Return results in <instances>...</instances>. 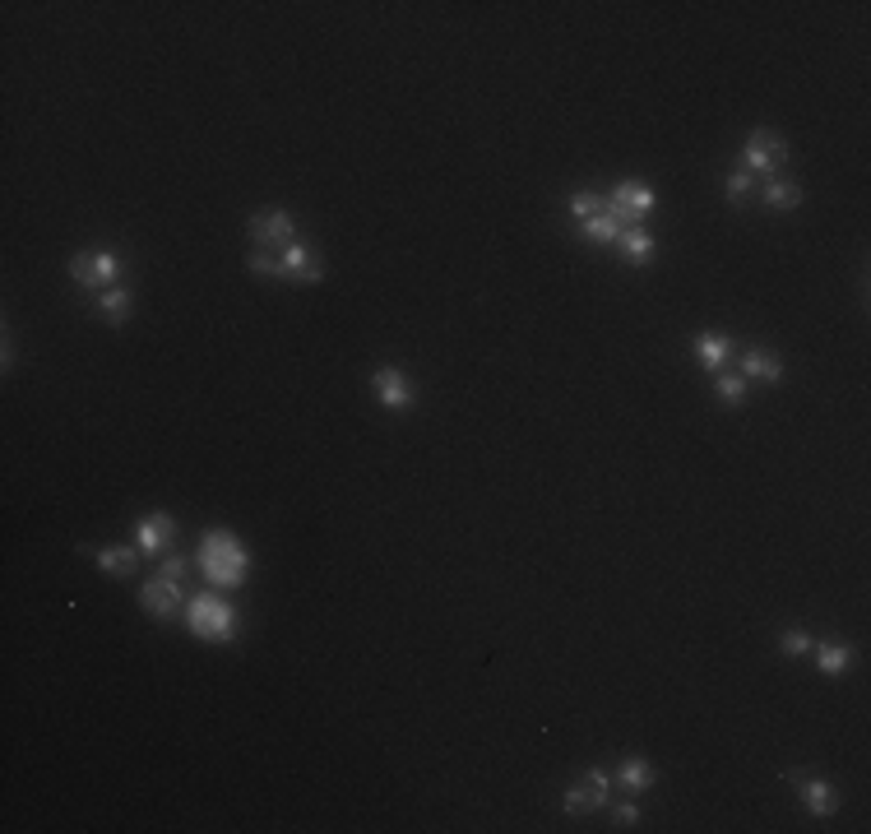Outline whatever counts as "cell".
<instances>
[{
    "label": "cell",
    "instance_id": "obj_1",
    "mask_svg": "<svg viewBox=\"0 0 871 834\" xmlns=\"http://www.w3.org/2000/svg\"><path fill=\"white\" fill-rule=\"evenodd\" d=\"M195 566L214 589H241L251 580V552L237 543V533L214 529L200 538V552H195Z\"/></svg>",
    "mask_w": 871,
    "mask_h": 834
},
{
    "label": "cell",
    "instance_id": "obj_2",
    "mask_svg": "<svg viewBox=\"0 0 871 834\" xmlns=\"http://www.w3.org/2000/svg\"><path fill=\"white\" fill-rule=\"evenodd\" d=\"M186 626H190V635H200V640L228 645L232 631H237V607H232L228 598H218L214 589H204V594L186 598Z\"/></svg>",
    "mask_w": 871,
    "mask_h": 834
},
{
    "label": "cell",
    "instance_id": "obj_3",
    "mask_svg": "<svg viewBox=\"0 0 871 834\" xmlns=\"http://www.w3.org/2000/svg\"><path fill=\"white\" fill-rule=\"evenodd\" d=\"M70 278L89 292L116 288V278H121V255L116 251H79L75 260H70Z\"/></svg>",
    "mask_w": 871,
    "mask_h": 834
},
{
    "label": "cell",
    "instance_id": "obj_4",
    "mask_svg": "<svg viewBox=\"0 0 871 834\" xmlns=\"http://www.w3.org/2000/svg\"><path fill=\"white\" fill-rule=\"evenodd\" d=\"M742 163H746L751 177L760 172V177L770 181L774 172L788 163V144H783V135H774V130H751L746 144H742Z\"/></svg>",
    "mask_w": 871,
    "mask_h": 834
},
{
    "label": "cell",
    "instance_id": "obj_5",
    "mask_svg": "<svg viewBox=\"0 0 871 834\" xmlns=\"http://www.w3.org/2000/svg\"><path fill=\"white\" fill-rule=\"evenodd\" d=\"M607 209H612L626 228H635L644 214L658 209V195H654V186H644V181H617V186L607 190Z\"/></svg>",
    "mask_w": 871,
    "mask_h": 834
},
{
    "label": "cell",
    "instance_id": "obj_6",
    "mask_svg": "<svg viewBox=\"0 0 871 834\" xmlns=\"http://www.w3.org/2000/svg\"><path fill=\"white\" fill-rule=\"evenodd\" d=\"M139 603H144V612H149V617L172 621L177 612H186V594H181V580L153 575V580L139 584Z\"/></svg>",
    "mask_w": 871,
    "mask_h": 834
},
{
    "label": "cell",
    "instance_id": "obj_7",
    "mask_svg": "<svg viewBox=\"0 0 871 834\" xmlns=\"http://www.w3.org/2000/svg\"><path fill=\"white\" fill-rule=\"evenodd\" d=\"M274 255H278V278H283V283H325V274H329L302 241H288V246H278Z\"/></svg>",
    "mask_w": 871,
    "mask_h": 834
},
{
    "label": "cell",
    "instance_id": "obj_8",
    "mask_svg": "<svg viewBox=\"0 0 871 834\" xmlns=\"http://www.w3.org/2000/svg\"><path fill=\"white\" fill-rule=\"evenodd\" d=\"M246 232H251L255 246H288L292 232H297V218L288 209H265V214H251L246 218Z\"/></svg>",
    "mask_w": 871,
    "mask_h": 834
},
{
    "label": "cell",
    "instance_id": "obj_9",
    "mask_svg": "<svg viewBox=\"0 0 871 834\" xmlns=\"http://www.w3.org/2000/svg\"><path fill=\"white\" fill-rule=\"evenodd\" d=\"M371 390H376V399L390 413H408L413 408V380H408V371L399 367H376L371 371Z\"/></svg>",
    "mask_w": 871,
    "mask_h": 834
},
{
    "label": "cell",
    "instance_id": "obj_10",
    "mask_svg": "<svg viewBox=\"0 0 871 834\" xmlns=\"http://www.w3.org/2000/svg\"><path fill=\"white\" fill-rule=\"evenodd\" d=\"M172 538H177V519L167 515V510H153V515H144L135 524V547L149 556H163Z\"/></svg>",
    "mask_w": 871,
    "mask_h": 834
},
{
    "label": "cell",
    "instance_id": "obj_11",
    "mask_svg": "<svg viewBox=\"0 0 871 834\" xmlns=\"http://www.w3.org/2000/svg\"><path fill=\"white\" fill-rule=\"evenodd\" d=\"M788 779H797V793H802V807L811 811V816H834V807H839V793H834L830 779H816V774H797L788 770Z\"/></svg>",
    "mask_w": 871,
    "mask_h": 834
},
{
    "label": "cell",
    "instance_id": "obj_12",
    "mask_svg": "<svg viewBox=\"0 0 871 834\" xmlns=\"http://www.w3.org/2000/svg\"><path fill=\"white\" fill-rule=\"evenodd\" d=\"M691 348H695V362H700L705 371H723V362L733 357V339H728V334H719V329H705V334H695Z\"/></svg>",
    "mask_w": 871,
    "mask_h": 834
},
{
    "label": "cell",
    "instance_id": "obj_13",
    "mask_svg": "<svg viewBox=\"0 0 871 834\" xmlns=\"http://www.w3.org/2000/svg\"><path fill=\"white\" fill-rule=\"evenodd\" d=\"M79 552H89L102 575H112V580H126L139 566V547H79Z\"/></svg>",
    "mask_w": 871,
    "mask_h": 834
},
{
    "label": "cell",
    "instance_id": "obj_14",
    "mask_svg": "<svg viewBox=\"0 0 871 834\" xmlns=\"http://www.w3.org/2000/svg\"><path fill=\"white\" fill-rule=\"evenodd\" d=\"M130 306H135V288L116 283V288L98 292L93 311H98V320H107V325H126V320H130Z\"/></svg>",
    "mask_w": 871,
    "mask_h": 834
},
{
    "label": "cell",
    "instance_id": "obj_15",
    "mask_svg": "<svg viewBox=\"0 0 871 834\" xmlns=\"http://www.w3.org/2000/svg\"><path fill=\"white\" fill-rule=\"evenodd\" d=\"M802 200H807V190L797 186V181L770 177L765 186H760V204H765V209H774V214H788V209H797Z\"/></svg>",
    "mask_w": 871,
    "mask_h": 834
},
{
    "label": "cell",
    "instance_id": "obj_16",
    "mask_svg": "<svg viewBox=\"0 0 871 834\" xmlns=\"http://www.w3.org/2000/svg\"><path fill=\"white\" fill-rule=\"evenodd\" d=\"M654 779H658V770L644 756H626L617 765V774H612V784L626 788V793H644V788H654Z\"/></svg>",
    "mask_w": 871,
    "mask_h": 834
},
{
    "label": "cell",
    "instance_id": "obj_17",
    "mask_svg": "<svg viewBox=\"0 0 871 834\" xmlns=\"http://www.w3.org/2000/svg\"><path fill=\"white\" fill-rule=\"evenodd\" d=\"M621 232H626V223H621L607 204H603V214H594V218H584V223H580V237L594 241V246H617Z\"/></svg>",
    "mask_w": 871,
    "mask_h": 834
},
{
    "label": "cell",
    "instance_id": "obj_18",
    "mask_svg": "<svg viewBox=\"0 0 871 834\" xmlns=\"http://www.w3.org/2000/svg\"><path fill=\"white\" fill-rule=\"evenodd\" d=\"M742 376L746 380H770V385H783V362L765 348H746L742 353Z\"/></svg>",
    "mask_w": 871,
    "mask_h": 834
},
{
    "label": "cell",
    "instance_id": "obj_19",
    "mask_svg": "<svg viewBox=\"0 0 871 834\" xmlns=\"http://www.w3.org/2000/svg\"><path fill=\"white\" fill-rule=\"evenodd\" d=\"M811 654H816V668H821L825 677H844V672L853 668V649H848L844 640H825V645H811Z\"/></svg>",
    "mask_w": 871,
    "mask_h": 834
},
{
    "label": "cell",
    "instance_id": "obj_20",
    "mask_svg": "<svg viewBox=\"0 0 871 834\" xmlns=\"http://www.w3.org/2000/svg\"><path fill=\"white\" fill-rule=\"evenodd\" d=\"M617 251L626 255V260H631V265H649V260H654V251H658V241L649 237V232H644L640 223H635V228H626V232H621Z\"/></svg>",
    "mask_w": 871,
    "mask_h": 834
},
{
    "label": "cell",
    "instance_id": "obj_21",
    "mask_svg": "<svg viewBox=\"0 0 871 834\" xmlns=\"http://www.w3.org/2000/svg\"><path fill=\"white\" fill-rule=\"evenodd\" d=\"M714 390H719V399L723 404H733V408H742L746 404V376L742 371H714Z\"/></svg>",
    "mask_w": 871,
    "mask_h": 834
},
{
    "label": "cell",
    "instance_id": "obj_22",
    "mask_svg": "<svg viewBox=\"0 0 871 834\" xmlns=\"http://www.w3.org/2000/svg\"><path fill=\"white\" fill-rule=\"evenodd\" d=\"M723 190H728V204H746L751 200V190H756V177H751L746 167H737V172L723 177Z\"/></svg>",
    "mask_w": 871,
    "mask_h": 834
},
{
    "label": "cell",
    "instance_id": "obj_23",
    "mask_svg": "<svg viewBox=\"0 0 871 834\" xmlns=\"http://www.w3.org/2000/svg\"><path fill=\"white\" fill-rule=\"evenodd\" d=\"M584 788H589V802H594V811L612 802V774H607V770H589V774H584Z\"/></svg>",
    "mask_w": 871,
    "mask_h": 834
},
{
    "label": "cell",
    "instance_id": "obj_24",
    "mask_svg": "<svg viewBox=\"0 0 871 834\" xmlns=\"http://www.w3.org/2000/svg\"><path fill=\"white\" fill-rule=\"evenodd\" d=\"M603 204H607V200L598 195V190H575V195H570V214H575V218L584 223V218L603 214Z\"/></svg>",
    "mask_w": 871,
    "mask_h": 834
},
{
    "label": "cell",
    "instance_id": "obj_25",
    "mask_svg": "<svg viewBox=\"0 0 871 834\" xmlns=\"http://www.w3.org/2000/svg\"><path fill=\"white\" fill-rule=\"evenodd\" d=\"M561 811H566V816H589V811H594V802H589V788H584V784H570L566 797H561Z\"/></svg>",
    "mask_w": 871,
    "mask_h": 834
},
{
    "label": "cell",
    "instance_id": "obj_26",
    "mask_svg": "<svg viewBox=\"0 0 871 834\" xmlns=\"http://www.w3.org/2000/svg\"><path fill=\"white\" fill-rule=\"evenodd\" d=\"M811 645H816V640H811L807 631H802V626H793V631H783L779 635V649L788 658H802V654H811Z\"/></svg>",
    "mask_w": 871,
    "mask_h": 834
},
{
    "label": "cell",
    "instance_id": "obj_27",
    "mask_svg": "<svg viewBox=\"0 0 871 834\" xmlns=\"http://www.w3.org/2000/svg\"><path fill=\"white\" fill-rule=\"evenodd\" d=\"M612 825L635 830V825H640V807H635V802H617V807H612Z\"/></svg>",
    "mask_w": 871,
    "mask_h": 834
},
{
    "label": "cell",
    "instance_id": "obj_28",
    "mask_svg": "<svg viewBox=\"0 0 871 834\" xmlns=\"http://www.w3.org/2000/svg\"><path fill=\"white\" fill-rule=\"evenodd\" d=\"M195 566V561H186V556H163V566H158V575H167V580H186V570Z\"/></svg>",
    "mask_w": 871,
    "mask_h": 834
}]
</instances>
